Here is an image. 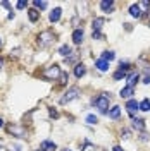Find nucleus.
Here are the masks:
<instances>
[{
    "label": "nucleus",
    "instance_id": "13",
    "mask_svg": "<svg viewBox=\"0 0 150 151\" xmlns=\"http://www.w3.org/2000/svg\"><path fill=\"white\" fill-rule=\"evenodd\" d=\"M126 79H128V86H131V88H135V84L140 81V76L136 74V72H131V74L126 76Z\"/></svg>",
    "mask_w": 150,
    "mask_h": 151
},
{
    "label": "nucleus",
    "instance_id": "6",
    "mask_svg": "<svg viewBox=\"0 0 150 151\" xmlns=\"http://www.w3.org/2000/svg\"><path fill=\"white\" fill-rule=\"evenodd\" d=\"M126 110H128V113L130 115H135V112H138L140 110V103H136V100H128L126 101Z\"/></svg>",
    "mask_w": 150,
    "mask_h": 151
},
{
    "label": "nucleus",
    "instance_id": "15",
    "mask_svg": "<svg viewBox=\"0 0 150 151\" xmlns=\"http://www.w3.org/2000/svg\"><path fill=\"white\" fill-rule=\"evenodd\" d=\"M84 74H86V67H84L83 64H76V67H74V76L78 77V79H81Z\"/></svg>",
    "mask_w": 150,
    "mask_h": 151
},
{
    "label": "nucleus",
    "instance_id": "7",
    "mask_svg": "<svg viewBox=\"0 0 150 151\" xmlns=\"http://www.w3.org/2000/svg\"><path fill=\"white\" fill-rule=\"evenodd\" d=\"M133 94H135V88H131V86H124L121 91H119V96L121 98H128V100H131Z\"/></svg>",
    "mask_w": 150,
    "mask_h": 151
},
{
    "label": "nucleus",
    "instance_id": "33",
    "mask_svg": "<svg viewBox=\"0 0 150 151\" xmlns=\"http://www.w3.org/2000/svg\"><path fill=\"white\" fill-rule=\"evenodd\" d=\"M141 141H149V134L147 132H141V137H140Z\"/></svg>",
    "mask_w": 150,
    "mask_h": 151
},
{
    "label": "nucleus",
    "instance_id": "5",
    "mask_svg": "<svg viewBox=\"0 0 150 151\" xmlns=\"http://www.w3.org/2000/svg\"><path fill=\"white\" fill-rule=\"evenodd\" d=\"M7 131H9L10 134H14V136H17V137H26V131H24L21 125H9Z\"/></svg>",
    "mask_w": 150,
    "mask_h": 151
},
{
    "label": "nucleus",
    "instance_id": "11",
    "mask_svg": "<svg viewBox=\"0 0 150 151\" xmlns=\"http://www.w3.org/2000/svg\"><path fill=\"white\" fill-rule=\"evenodd\" d=\"M95 67H97L100 72H105V70H109V62L103 60V58H98V60H95Z\"/></svg>",
    "mask_w": 150,
    "mask_h": 151
},
{
    "label": "nucleus",
    "instance_id": "9",
    "mask_svg": "<svg viewBox=\"0 0 150 151\" xmlns=\"http://www.w3.org/2000/svg\"><path fill=\"white\" fill-rule=\"evenodd\" d=\"M83 38H84L83 29H74V31H73V41H74L76 45L83 43Z\"/></svg>",
    "mask_w": 150,
    "mask_h": 151
},
{
    "label": "nucleus",
    "instance_id": "37",
    "mask_svg": "<svg viewBox=\"0 0 150 151\" xmlns=\"http://www.w3.org/2000/svg\"><path fill=\"white\" fill-rule=\"evenodd\" d=\"M0 127H4V119L0 117Z\"/></svg>",
    "mask_w": 150,
    "mask_h": 151
},
{
    "label": "nucleus",
    "instance_id": "35",
    "mask_svg": "<svg viewBox=\"0 0 150 151\" xmlns=\"http://www.w3.org/2000/svg\"><path fill=\"white\" fill-rule=\"evenodd\" d=\"M50 115H52V117H57V112L54 110V108H50Z\"/></svg>",
    "mask_w": 150,
    "mask_h": 151
},
{
    "label": "nucleus",
    "instance_id": "39",
    "mask_svg": "<svg viewBox=\"0 0 150 151\" xmlns=\"http://www.w3.org/2000/svg\"><path fill=\"white\" fill-rule=\"evenodd\" d=\"M36 151H43V150H36Z\"/></svg>",
    "mask_w": 150,
    "mask_h": 151
},
{
    "label": "nucleus",
    "instance_id": "38",
    "mask_svg": "<svg viewBox=\"0 0 150 151\" xmlns=\"http://www.w3.org/2000/svg\"><path fill=\"white\" fill-rule=\"evenodd\" d=\"M0 45H2V38H0Z\"/></svg>",
    "mask_w": 150,
    "mask_h": 151
},
{
    "label": "nucleus",
    "instance_id": "25",
    "mask_svg": "<svg viewBox=\"0 0 150 151\" xmlns=\"http://www.w3.org/2000/svg\"><path fill=\"white\" fill-rule=\"evenodd\" d=\"M81 151H95V146L92 144V142H84L83 150H81Z\"/></svg>",
    "mask_w": 150,
    "mask_h": 151
},
{
    "label": "nucleus",
    "instance_id": "30",
    "mask_svg": "<svg viewBox=\"0 0 150 151\" xmlns=\"http://www.w3.org/2000/svg\"><path fill=\"white\" fill-rule=\"evenodd\" d=\"M67 79H69V74H67V72H62V74H60V84H66Z\"/></svg>",
    "mask_w": 150,
    "mask_h": 151
},
{
    "label": "nucleus",
    "instance_id": "36",
    "mask_svg": "<svg viewBox=\"0 0 150 151\" xmlns=\"http://www.w3.org/2000/svg\"><path fill=\"white\" fill-rule=\"evenodd\" d=\"M112 151H122V148H119V146H114Z\"/></svg>",
    "mask_w": 150,
    "mask_h": 151
},
{
    "label": "nucleus",
    "instance_id": "10",
    "mask_svg": "<svg viewBox=\"0 0 150 151\" xmlns=\"http://www.w3.org/2000/svg\"><path fill=\"white\" fill-rule=\"evenodd\" d=\"M60 16H62V9H60V7H55V9L50 12L48 19H50V22H57V21L60 19Z\"/></svg>",
    "mask_w": 150,
    "mask_h": 151
},
{
    "label": "nucleus",
    "instance_id": "18",
    "mask_svg": "<svg viewBox=\"0 0 150 151\" xmlns=\"http://www.w3.org/2000/svg\"><path fill=\"white\" fill-rule=\"evenodd\" d=\"M109 117H111L112 120H117V119L121 117V108H119V106H112V108L109 110Z\"/></svg>",
    "mask_w": 150,
    "mask_h": 151
},
{
    "label": "nucleus",
    "instance_id": "12",
    "mask_svg": "<svg viewBox=\"0 0 150 151\" xmlns=\"http://www.w3.org/2000/svg\"><path fill=\"white\" fill-rule=\"evenodd\" d=\"M100 9L103 10V12H112L114 10V2L112 0H103V2H100Z\"/></svg>",
    "mask_w": 150,
    "mask_h": 151
},
{
    "label": "nucleus",
    "instance_id": "22",
    "mask_svg": "<svg viewBox=\"0 0 150 151\" xmlns=\"http://www.w3.org/2000/svg\"><path fill=\"white\" fill-rule=\"evenodd\" d=\"M102 58H103V60H107V62H111V60H114V58H116V53H114L112 50H107V52H103Z\"/></svg>",
    "mask_w": 150,
    "mask_h": 151
},
{
    "label": "nucleus",
    "instance_id": "24",
    "mask_svg": "<svg viewBox=\"0 0 150 151\" xmlns=\"http://www.w3.org/2000/svg\"><path fill=\"white\" fill-rule=\"evenodd\" d=\"M33 5H35V7H38V9L40 10H43V9H47V2H40V0H36V2H33Z\"/></svg>",
    "mask_w": 150,
    "mask_h": 151
},
{
    "label": "nucleus",
    "instance_id": "27",
    "mask_svg": "<svg viewBox=\"0 0 150 151\" xmlns=\"http://www.w3.org/2000/svg\"><path fill=\"white\" fill-rule=\"evenodd\" d=\"M138 7H140V9H143V10H147V9H150V2H149V0H143V2H140V4H138Z\"/></svg>",
    "mask_w": 150,
    "mask_h": 151
},
{
    "label": "nucleus",
    "instance_id": "26",
    "mask_svg": "<svg viewBox=\"0 0 150 151\" xmlns=\"http://www.w3.org/2000/svg\"><path fill=\"white\" fill-rule=\"evenodd\" d=\"M86 122L90 124V125H93V124H97V122H98V119H97L95 115H88V117H86Z\"/></svg>",
    "mask_w": 150,
    "mask_h": 151
},
{
    "label": "nucleus",
    "instance_id": "32",
    "mask_svg": "<svg viewBox=\"0 0 150 151\" xmlns=\"http://www.w3.org/2000/svg\"><path fill=\"white\" fill-rule=\"evenodd\" d=\"M16 7H17V9H24V7H26V2H17Z\"/></svg>",
    "mask_w": 150,
    "mask_h": 151
},
{
    "label": "nucleus",
    "instance_id": "8",
    "mask_svg": "<svg viewBox=\"0 0 150 151\" xmlns=\"http://www.w3.org/2000/svg\"><path fill=\"white\" fill-rule=\"evenodd\" d=\"M40 150H43V151H55L57 150V144L54 141H42Z\"/></svg>",
    "mask_w": 150,
    "mask_h": 151
},
{
    "label": "nucleus",
    "instance_id": "17",
    "mask_svg": "<svg viewBox=\"0 0 150 151\" xmlns=\"http://www.w3.org/2000/svg\"><path fill=\"white\" fill-rule=\"evenodd\" d=\"M130 16L131 17H141V9L138 7V4H133L131 7H130Z\"/></svg>",
    "mask_w": 150,
    "mask_h": 151
},
{
    "label": "nucleus",
    "instance_id": "31",
    "mask_svg": "<svg viewBox=\"0 0 150 151\" xmlns=\"http://www.w3.org/2000/svg\"><path fill=\"white\" fill-rule=\"evenodd\" d=\"M92 38H93V40H102V38H103V35L100 33V31H93V35H92Z\"/></svg>",
    "mask_w": 150,
    "mask_h": 151
},
{
    "label": "nucleus",
    "instance_id": "3",
    "mask_svg": "<svg viewBox=\"0 0 150 151\" xmlns=\"http://www.w3.org/2000/svg\"><path fill=\"white\" fill-rule=\"evenodd\" d=\"M79 96H81V89H79L78 86H73V88H69L66 93H64V96L60 98V103H64V105L71 103L73 100H78Z\"/></svg>",
    "mask_w": 150,
    "mask_h": 151
},
{
    "label": "nucleus",
    "instance_id": "21",
    "mask_svg": "<svg viewBox=\"0 0 150 151\" xmlns=\"http://www.w3.org/2000/svg\"><path fill=\"white\" fill-rule=\"evenodd\" d=\"M140 110L141 112H149L150 110V100L149 98H145V100H141L140 101Z\"/></svg>",
    "mask_w": 150,
    "mask_h": 151
},
{
    "label": "nucleus",
    "instance_id": "34",
    "mask_svg": "<svg viewBox=\"0 0 150 151\" xmlns=\"http://www.w3.org/2000/svg\"><path fill=\"white\" fill-rule=\"evenodd\" d=\"M121 137H124V139H128V137H130V131L126 129V131L122 132V136H121Z\"/></svg>",
    "mask_w": 150,
    "mask_h": 151
},
{
    "label": "nucleus",
    "instance_id": "23",
    "mask_svg": "<svg viewBox=\"0 0 150 151\" xmlns=\"http://www.w3.org/2000/svg\"><path fill=\"white\" fill-rule=\"evenodd\" d=\"M112 77L116 79V81H121V79H124V77H126V72L119 69V70H116V72H114V76H112Z\"/></svg>",
    "mask_w": 150,
    "mask_h": 151
},
{
    "label": "nucleus",
    "instance_id": "14",
    "mask_svg": "<svg viewBox=\"0 0 150 151\" xmlns=\"http://www.w3.org/2000/svg\"><path fill=\"white\" fill-rule=\"evenodd\" d=\"M103 24H105V19H102V17H95L93 21H92V28H93V31H100Z\"/></svg>",
    "mask_w": 150,
    "mask_h": 151
},
{
    "label": "nucleus",
    "instance_id": "20",
    "mask_svg": "<svg viewBox=\"0 0 150 151\" xmlns=\"http://www.w3.org/2000/svg\"><path fill=\"white\" fill-rule=\"evenodd\" d=\"M28 16H29V21H31V22H36L38 17H40V12H38L36 9H29L28 10Z\"/></svg>",
    "mask_w": 150,
    "mask_h": 151
},
{
    "label": "nucleus",
    "instance_id": "29",
    "mask_svg": "<svg viewBox=\"0 0 150 151\" xmlns=\"http://www.w3.org/2000/svg\"><path fill=\"white\" fill-rule=\"evenodd\" d=\"M143 83L145 84H150V69L145 70V76H143Z\"/></svg>",
    "mask_w": 150,
    "mask_h": 151
},
{
    "label": "nucleus",
    "instance_id": "2",
    "mask_svg": "<svg viewBox=\"0 0 150 151\" xmlns=\"http://www.w3.org/2000/svg\"><path fill=\"white\" fill-rule=\"evenodd\" d=\"M54 41H55V35L52 31H42L38 35V45H40V48H47Z\"/></svg>",
    "mask_w": 150,
    "mask_h": 151
},
{
    "label": "nucleus",
    "instance_id": "4",
    "mask_svg": "<svg viewBox=\"0 0 150 151\" xmlns=\"http://www.w3.org/2000/svg\"><path fill=\"white\" fill-rule=\"evenodd\" d=\"M60 74H62V70H60V67L57 65V64H54V65L47 67L45 70H43V79H47V81H55V79H59L60 77Z\"/></svg>",
    "mask_w": 150,
    "mask_h": 151
},
{
    "label": "nucleus",
    "instance_id": "40",
    "mask_svg": "<svg viewBox=\"0 0 150 151\" xmlns=\"http://www.w3.org/2000/svg\"><path fill=\"white\" fill-rule=\"evenodd\" d=\"M64 151H69V150H64Z\"/></svg>",
    "mask_w": 150,
    "mask_h": 151
},
{
    "label": "nucleus",
    "instance_id": "19",
    "mask_svg": "<svg viewBox=\"0 0 150 151\" xmlns=\"http://www.w3.org/2000/svg\"><path fill=\"white\" fill-rule=\"evenodd\" d=\"M59 53L67 58V57H71V53H73V52H71V47H69V45H62V47L59 48Z\"/></svg>",
    "mask_w": 150,
    "mask_h": 151
},
{
    "label": "nucleus",
    "instance_id": "28",
    "mask_svg": "<svg viewBox=\"0 0 150 151\" xmlns=\"http://www.w3.org/2000/svg\"><path fill=\"white\" fill-rule=\"evenodd\" d=\"M119 69H121V70H124V72H128L131 67H130V64H128V62H121V64H119Z\"/></svg>",
    "mask_w": 150,
    "mask_h": 151
},
{
    "label": "nucleus",
    "instance_id": "16",
    "mask_svg": "<svg viewBox=\"0 0 150 151\" xmlns=\"http://www.w3.org/2000/svg\"><path fill=\"white\" fill-rule=\"evenodd\" d=\"M131 125H133V129H136V131H145V120H141V119H133L131 120Z\"/></svg>",
    "mask_w": 150,
    "mask_h": 151
},
{
    "label": "nucleus",
    "instance_id": "1",
    "mask_svg": "<svg viewBox=\"0 0 150 151\" xmlns=\"http://www.w3.org/2000/svg\"><path fill=\"white\" fill-rule=\"evenodd\" d=\"M109 101H111V96H109L107 93H102V94H98V96L93 100V105H95V108H98L102 113H107Z\"/></svg>",
    "mask_w": 150,
    "mask_h": 151
}]
</instances>
